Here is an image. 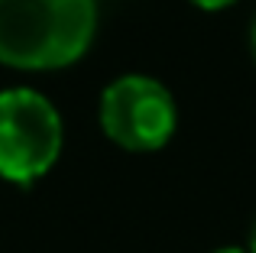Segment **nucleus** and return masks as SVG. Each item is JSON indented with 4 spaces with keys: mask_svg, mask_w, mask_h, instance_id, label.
Returning a JSON list of instances; mask_svg holds the SVG:
<instances>
[{
    "mask_svg": "<svg viewBox=\"0 0 256 253\" xmlns=\"http://www.w3.org/2000/svg\"><path fill=\"white\" fill-rule=\"evenodd\" d=\"M98 32V0H0V65L68 68Z\"/></svg>",
    "mask_w": 256,
    "mask_h": 253,
    "instance_id": "obj_1",
    "label": "nucleus"
},
{
    "mask_svg": "<svg viewBox=\"0 0 256 253\" xmlns=\"http://www.w3.org/2000/svg\"><path fill=\"white\" fill-rule=\"evenodd\" d=\"M65 143L62 114L32 88L0 91V178L32 185L49 176Z\"/></svg>",
    "mask_w": 256,
    "mask_h": 253,
    "instance_id": "obj_2",
    "label": "nucleus"
},
{
    "mask_svg": "<svg viewBox=\"0 0 256 253\" xmlns=\"http://www.w3.org/2000/svg\"><path fill=\"white\" fill-rule=\"evenodd\" d=\"M100 126L120 150L156 152L175 136L178 108L162 82L150 75H124L100 94Z\"/></svg>",
    "mask_w": 256,
    "mask_h": 253,
    "instance_id": "obj_3",
    "label": "nucleus"
},
{
    "mask_svg": "<svg viewBox=\"0 0 256 253\" xmlns=\"http://www.w3.org/2000/svg\"><path fill=\"white\" fill-rule=\"evenodd\" d=\"M194 6H201V10H224V6L237 4V0H192Z\"/></svg>",
    "mask_w": 256,
    "mask_h": 253,
    "instance_id": "obj_4",
    "label": "nucleus"
},
{
    "mask_svg": "<svg viewBox=\"0 0 256 253\" xmlns=\"http://www.w3.org/2000/svg\"><path fill=\"white\" fill-rule=\"evenodd\" d=\"M246 253H256V224H253V234H250V250Z\"/></svg>",
    "mask_w": 256,
    "mask_h": 253,
    "instance_id": "obj_5",
    "label": "nucleus"
},
{
    "mask_svg": "<svg viewBox=\"0 0 256 253\" xmlns=\"http://www.w3.org/2000/svg\"><path fill=\"white\" fill-rule=\"evenodd\" d=\"M214 253H246V250H240V247H227V250H214Z\"/></svg>",
    "mask_w": 256,
    "mask_h": 253,
    "instance_id": "obj_6",
    "label": "nucleus"
},
{
    "mask_svg": "<svg viewBox=\"0 0 256 253\" xmlns=\"http://www.w3.org/2000/svg\"><path fill=\"white\" fill-rule=\"evenodd\" d=\"M253 56H256V23H253Z\"/></svg>",
    "mask_w": 256,
    "mask_h": 253,
    "instance_id": "obj_7",
    "label": "nucleus"
}]
</instances>
